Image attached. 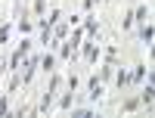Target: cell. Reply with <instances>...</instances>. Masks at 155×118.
<instances>
[{
	"label": "cell",
	"mask_w": 155,
	"mask_h": 118,
	"mask_svg": "<svg viewBox=\"0 0 155 118\" xmlns=\"http://www.w3.org/2000/svg\"><path fill=\"white\" fill-rule=\"evenodd\" d=\"M6 34H9V28H0V41H6Z\"/></svg>",
	"instance_id": "6da1fadb"
}]
</instances>
